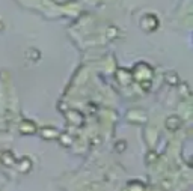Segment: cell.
<instances>
[{"instance_id": "6da1fadb", "label": "cell", "mask_w": 193, "mask_h": 191, "mask_svg": "<svg viewBox=\"0 0 193 191\" xmlns=\"http://www.w3.org/2000/svg\"><path fill=\"white\" fill-rule=\"evenodd\" d=\"M178 127H180V119L177 116H172V117L167 119V128L169 130H177Z\"/></svg>"}]
</instances>
